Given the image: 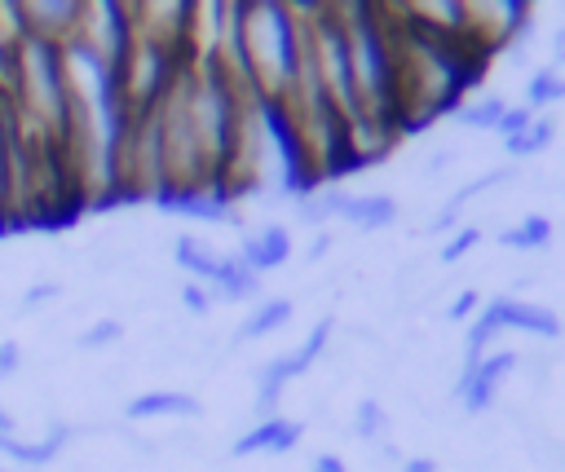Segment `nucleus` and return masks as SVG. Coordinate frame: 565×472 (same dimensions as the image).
<instances>
[{"label":"nucleus","instance_id":"f257e3e1","mask_svg":"<svg viewBox=\"0 0 565 472\" xmlns=\"http://www.w3.org/2000/svg\"><path fill=\"white\" fill-rule=\"evenodd\" d=\"M331 335H335V318H318V322L309 326V335H305L296 348L278 353L274 362H265V366L256 371V401H252L256 419H274V415H278L282 388H287L291 379H300V375H305V371L327 353Z\"/></svg>","mask_w":565,"mask_h":472},{"label":"nucleus","instance_id":"f03ea898","mask_svg":"<svg viewBox=\"0 0 565 472\" xmlns=\"http://www.w3.org/2000/svg\"><path fill=\"white\" fill-rule=\"evenodd\" d=\"M521 366V353L516 348H490L486 357L477 362H463L459 371V384H455V401L463 415H486L494 406V393L503 388V379Z\"/></svg>","mask_w":565,"mask_h":472},{"label":"nucleus","instance_id":"7ed1b4c3","mask_svg":"<svg viewBox=\"0 0 565 472\" xmlns=\"http://www.w3.org/2000/svg\"><path fill=\"white\" fill-rule=\"evenodd\" d=\"M300 441H305V423L300 419H287V415H274V419H256L247 432H238L234 446H230V454L234 459H252V454L278 459V454H291Z\"/></svg>","mask_w":565,"mask_h":472},{"label":"nucleus","instance_id":"20e7f679","mask_svg":"<svg viewBox=\"0 0 565 472\" xmlns=\"http://www.w3.org/2000/svg\"><path fill=\"white\" fill-rule=\"evenodd\" d=\"M296 243H291V229L282 221H265L260 229H243L238 238V260L260 278V273H274L291 260Z\"/></svg>","mask_w":565,"mask_h":472},{"label":"nucleus","instance_id":"39448f33","mask_svg":"<svg viewBox=\"0 0 565 472\" xmlns=\"http://www.w3.org/2000/svg\"><path fill=\"white\" fill-rule=\"evenodd\" d=\"M22 9H26L31 31L44 35V40H57V44L75 40L84 31V18H88L84 0H26Z\"/></svg>","mask_w":565,"mask_h":472},{"label":"nucleus","instance_id":"423d86ee","mask_svg":"<svg viewBox=\"0 0 565 472\" xmlns=\"http://www.w3.org/2000/svg\"><path fill=\"white\" fill-rule=\"evenodd\" d=\"M71 428L66 423H53L44 437H13V432H0V459H9V463H18L22 472H40V468H49L66 446H71Z\"/></svg>","mask_w":565,"mask_h":472},{"label":"nucleus","instance_id":"0eeeda50","mask_svg":"<svg viewBox=\"0 0 565 472\" xmlns=\"http://www.w3.org/2000/svg\"><path fill=\"white\" fill-rule=\"evenodd\" d=\"M490 309L499 313L503 331H521V335H539V340H556V335H561L556 309H547V304H539V300H525V296H494Z\"/></svg>","mask_w":565,"mask_h":472},{"label":"nucleus","instance_id":"6e6552de","mask_svg":"<svg viewBox=\"0 0 565 472\" xmlns=\"http://www.w3.org/2000/svg\"><path fill=\"white\" fill-rule=\"evenodd\" d=\"M203 415V401L194 393H181V388H150V393H137L124 401V419L128 423H146V419H199Z\"/></svg>","mask_w":565,"mask_h":472},{"label":"nucleus","instance_id":"1a4fd4ad","mask_svg":"<svg viewBox=\"0 0 565 472\" xmlns=\"http://www.w3.org/2000/svg\"><path fill=\"white\" fill-rule=\"evenodd\" d=\"M291 313H296V300L291 296H265V300H256V309L238 322L234 344H252V340H265V335L282 331L291 322Z\"/></svg>","mask_w":565,"mask_h":472},{"label":"nucleus","instance_id":"9d476101","mask_svg":"<svg viewBox=\"0 0 565 472\" xmlns=\"http://www.w3.org/2000/svg\"><path fill=\"white\" fill-rule=\"evenodd\" d=\"M172 260H177V269L190 278V282H203V287H212L216 282V273H221V251H212L203 238H194V234H177L172 238Z\"/></svg>","mask_w":565,"mask_h":472},{"label":"nucleus","instance_id":"9b49d317","mask_svg":"<svg viewBox=\"0 0 565 472\" xmlns=\"http://www.w3.org/2000/svg\"><path fill=\"white\" fill-rule=\"evenodd\" d=\"M340 221H349L353 229H388L397 221V199L393 194H349L340 207Z\"/></svg>","mask_w":565,"mask_h":472},{"label":"nucleus","instance_id":"f8f14e48","mask_svg":"<svg viewBox=\"0 0 565 472\" xmlns=\"http://www.w3.org/2000/svg\"><path fill=\"white\" fill-rule=\"evenodd\" d=\"M552 221L543 216V212H530L525 221H516V225H508V229H499L494 234V243L503 247V251H543L547 243H552Z\"/></svg>","mask_w":565,"mask_h":472},{"label":"nucleus","instance_id":"ddd939ff","mask_svg":"<svg viewBox=\"0 0 565 472\" xmlns=\"http://www.w3.org/2000/svg\"><path fill=\"white\" fill-rule=\"evenodd\" d=\"M256 287H260V278H256L238 256H221V273H216V282H212L207 291H212V300L221 304V300H252Z\"/></svg>","mask_w":565,"mask_h":472},{"label":"nucleus","instance_id":"4468645a","mask_svg":"<svg viewBox=\"0 0 565 472\" xmlns=\"http://www.w3.org/2000/svg\"><path fill=\"white\" fill-rule=\"evenodd\" d=\"M503 335V322H499V313L490 309V304H481V313L463 326V362H477V357H486L490 353V344Z\"/></svg>","mask_w":565,"mask_h":472},{"label":"nucleus","instance_id":"2eb2a0df","mask_svg":"<svg viewBox=\"0 0 565 472\" xmlns=\"http://www.w3.org/2000/svg\"><path fill=\"white\" fill-rule=\"evenodd\" d=\"M344 199H349V190H335V185H322V190H313V194H305V199H296V216H300L305 225H327V221H335V216H340V207H344Z\"/></svg>","mask_w":565,"mask_h":472},{"label":"nucleus","instance_id":"dca6fc26","mask_svg":"<svg viewBox=\"0 0 565 472\" xmlns=\"http://www.w3.org/2000/svg\"><path fill=\"white\" fill-rule=\"evenodd\" d=\"M556 101H565V75L552 71V66L530 71V79H525V106L530 110H547Z\"/></svg>","mask_w":565,"mask_h":472},{"label":"nucleus","instance_id":"f3484780","mask_svg":"<svg viewBox=\"0 0 565 472\" xmlns=\"http://www.w3.org/2000/svg\"><path fill=\"white\" fill-rule=\"evenodd\" d=\"M503 110H508V101H503V97H494V93H486V97H472V101H463V106L455 110V119H459L463 128H477V132H494V128H499V119H503Z\"/></svg>","mask_w":565,"mask_h":472},{"label":"nucleus","instance_id":"a211bd4d","mask_svg":"<svg viewBox=\"0 0 565 472\" xmlns=\"http://www.w3.org/2000/svg\"><path fill=\"white\" fill-rule=\"evenodd\" d=\"M552 137H556V119H552V115H534V124H530L525 132L508 137V154H512V159H530V154L547 150Z\"/></svg>","mask_w":565,"mask_h":472},{"label":"nucleus","instance_id":"6ab92c4d","mask_svg":"<svg viewBox=\"0 0 565 472\" xmlns=\"http://www.w3.org/2000/svg\"><path fill=\"white\" fill-rule=\"evenodd\" d=\"M353 437L358 441H384L388 437V410L380 397H362L353 406Z\"/></svg>","mask_w":565,"mask_h":472},{"label":"nucleus","instance_id":"aec40b11","mask_svg":"<svg viewBox=\"0 0 565 472\" xmlns=\"http://www.w3.org/2000/svg\"><path fill=\"white\" fill-rule=\"evenodd\" d=\"M119 340H124V322L119 318H102V322H93L88 331L75 335V348H110Z\"/></svg>","mask_w":565,"mask_h":472},{"label":"nucleus","instance_id":"412c9836","mask_svg":"<svg viewBox=\"0 0 565 472\" xmlns=\"http://www.w3.org/2000/svg\"><path fill=\"white\" fill-rule=\"evenodd\" d=\"M477 243H481V229H477V225H459V229L441 243V265H459Z\"/></svg>","mask_w":565,"mask_h":472},{"label":"nucleus","instance_id":"4be33fe9","mask_svg":"<svg viewBox=\"0 0 565 472\" xmlns=\"http://www.w3.org/2000/svg\"><path fill=\"white\" fill-rule=\"evenodd\" d=\"M477 313H481V291H477V287H463V291L450 300V309H446V322H459V326H468Z\"/></svg>","mask_w":565,"mask_h":472},{"label":"nucleus","instance_id":"5701e85b","mask_svg":"<svg viewBox=\"0 0 565 472\" xmlns=\"http://www.w3.org/2000/svg\"><path fill=\"white\" fill-rule=\"evenodd\" d=\"M212 304H216V300H212V291H207L203 282H190V278L181 282V309H185V313L207 318V313H212Z\"/></svg>","mask_w":565,"mask_h":472},{"label":"nucleus","instance_id":"b1692460","mask_svg":"<svg viewBox=\"0 0 565 472\" xmlns=\"http://www.w3.org/2000/svg\"><path fill=\"white\" fill-rule=\"evenodd\" d=\"M530 124H534V110H530V106H508L494 132H499V137H516V132H525Z\"/></svg>","mask_w":565,"mask_h":472},{"label":"nucleus","instance_id":"393cba45","mask_svg":"<svg viewBox=\"0 0 565 472\" xmlns=\"http://www.w3.org/2000/svg\"><path fill=\"white\" fill-rule=\"evenodd\" d=\"M57 282H31L26 291H22V309H40V304H49V300H57Z\"/></svg>","mask_w":565,"mask_h":472},{"label":"nucleus","instance_id":"a878e982","mask_svg":"<svg viewBox=\"0 0 565 472\" xmlns=\"http://www.w3.org/2000/svg\"><path fill=\"white\" fill-rule=\"evenodd\" d=\"M18 366H22V344L18 340H0V379L18 375Z\"/></svg>","mask_w":565,"mask_h":472},{"label":"nucleus","instance_id":"bb28decb","mask_svg":"<svg viewBox=\"0 0 565 472\" xmlns=\"http://www.w3.org/2000/svg\"><path fill=\"white\" fill-rule=\"evenodd\" d=\"M459 225H463V221H459V212H455V207H441V212L424 225V234H455Z\"/></svg>","mask_w":565,"mask_h":472},{"label":"nucleus","instance_id":"cd10ccee","mask_svg":"<svg viewBox=\"0 0 565 472\" xmlns=\"http://www.w3.org/2000/svg\"><path fill=\"white\" fill-rule=\"evenodd\" d=\"M309 472H349V468H344V459H340V454L322 450V454H313V468H309Z\"/></svg>","mask_w":565,"mask_h":472},{"label":"nucleus","instance_id":"c85d7f7f","mask_svg":"<svg viewBox=\"0 0 565 472\" xmlns=\"http://www.w3.org/2000/svg\"><path fill=\"white\" fill-rule=\"evenodd\" d=\"M397 472H441V463L437 459H428V454H415V459H402V468Z\"/></svg>","mask_w":565,"mask_h":472},{"label":"nucleus","instance_id":"c756f323","mask_svg":"<svg viewBox=\"0 0 565 472\" xmlns=\"http://www.w3.org/2000/svg\"><path fill=\"white\" fill-rule=\"evenodd\" d=\"M556 66H565V22L552 31V71Z\"/></svg>","mask_w":565,"mask_h":472},{"label":"nucleus","instance_id":"7c9ffc66","mask_svg":"<svg viewBox=\"0 0 565 472\" xmlns=\"http://www.w3.org/2000/svg\"><path fill=\"white\" fill-rule=\"evenodd\" d=\"M331 243H335V238H331V234H318V238H313V243H309V260H322V256H327V251H331Z\"/></svg>","mask_w":565,"mask_h":472},{"label":"nucleus","instance_id":"2f4dec72","mask_svg":"<svg viewBox=\"0 0 565 472\" xmlns=\"http://www.w3.org/2000/svg\"><path fill=\"white\" fill-rule=\"evenodd\" d=\"M0 432H13V415L0 406Z\"/></svg>","mask_w":565,"mask_h":472},{"label":"nucleus","instance_id":"473e14b6","mask_svg":"<svg viewBox=\"0 0 565 472\" xmlns=\"http://www.w3.org/2000/svg\"><path fill=\"white\" fill-rule=\"evenodd\" d=\"M0 472H22V468H4V463H0Z\"/></svg>","mask_w":565,"mask_h":472}]
</instances>
